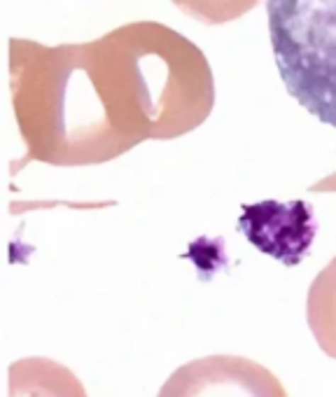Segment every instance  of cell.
I'll use <instances>...</instances> for the list:
<instances>
[{"label":"cell","instance_id":"obj_1","mask_svg":"<svg viewBox=\"0 0 336 397\" xmlns=\"http://www.w3.org/2000/svg\"><path fill=\"white\" fill-rule=\"evenodd\" d=\"M7 73L23 162L106 164L145 140L191 133L215 108L206 54L159 21L54 47L12 38Z\"/></svg>","mask_w":336,"mask_h":397},{"label":"cell","instance_id":"obj_2","mask_svg":"<svg viewBox=\"0 0 336 397\" xmlns=\"http://www.w3.org/2000/svg\"><path fill=\"white\" fill-rule=\"evenodd\" d=\"M267 19L285 89L336 129V0H267Z\"/></svg>","mask_w":336,"mask_h":397},{"label":"cell","instance_id":"obj_3","mask_svg":"<svg viewBox=\"0 0 336 397\" xmlns=\"http://www.w3.org/2000/svg\"><path fill=\"white\" fill-rule=\"evenodd\" d=\"M157 397H287V391L259 362L208 355L175 369Z\"/></svg>","mask_w":336,"mask_h":397},{"label":"cell","instance_id":"obj_4","mask_svg":"<svg viewBox=\"0 0 336 397\" xmlns=\"http://www.w3.org/2000/svg\"><path fill=\"white\" fill-rule=\"evenodd\" d=\"M241 232L262 252L294 267L308 255L315 236V222L310 206L303 201H264L257 206H245L238 222Z\"/></svg>","mask_w":336,"mask_h":397},{"label":"cell","instance_id":"obj_5","mask_svg":"<svg viewBox=\"0 0 336 397\" xmlns=\"http://www.w3.org/2000/svg\"><path fill=\"white\" fill-rule=\"evenodd\" d=\"M7 397H86V391L66 364L23 357L7 369Z\"/></svg>","mask_w":336,"mask_h":397},{"label":"cell","instance_id":"obj_6","mask_svg":"<svg viewBox=\"0 0 336 397\" xmlns=\"http://www.w3.org/2000/svg\"><path fill=\"white\" fill-rule=\"evenodd\" d=\"M306 320L323 353L336 360V257L310 283Z\"/></svg>","mask_w":336,"mask_h":397},{"label":"cell","instance_id":"obj_7","mask_svg":"<svg viewBox=\"0 0 336 397\" xmlns=\"http://www.w3.org/2000/svg\"><path fill=\"white\" fill-rule=\"evenodd\" d=\"M173 3L187 17H194L208 26H222L254 10L259 0H173Z\"/></svg>","mask_w":336,"mask_h":397}]
</instances>
